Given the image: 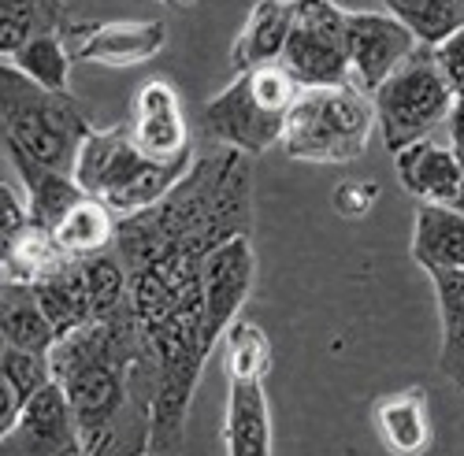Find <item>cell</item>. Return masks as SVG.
Segmentation results:
<instances>
[{
  "mask_svg": "<svg viewBox=\"0 0 464 456\" xmlns=\"http://www.w3.org/2000/svg\"><path fill=\"white\" fill-rule=\"evenodd\" d=\"M253 231V167L235 148L198 157L171 194L120 219L115 252L130 275V304L160 364L152 456H175L212 346L205 337V260Z\"/></svg>",
  "mask_w": 464,
  "mask_h": 456,
  "instance_id": "6da1fadb",
  "label": "cell"
},
{
  "mask_svg": "<svg viewBox=\"0 0 464 456\" xmlns=\"http://www.w3.org/2000/svg\"><path fill=\"white\" fill-rule=\"evenodd\" d=\"M435 56H439V67L446 74V82L457 97H464V30H457L453 37H446L442 45H435Z\"/></svg>",
  "mask_w": 464,
  "mask_h": 456,
  "instance_id": "d6a6232c",
  "label": "cell"
},
{
  "mask_svg": "<svg viewBox=\"0 0 464 456\" xmlns=\"http://www.w3.org/2000/svg\"><path fill=\"white\" fill-rule=\"evenodd\" d=\"M0 456H82L79 420L56 378L26 401L19 420L0 431Z\"/></svg>",
  "mask_w": 464,
  "mask_h": 456,
  "instance_id": "30bf717a",
  "label": "cell"
},
{
  "mask_svg": "<svg viewBox=\"0 0 464 456\" xmlns=\"http://www.w3.org/2000/svg\"><path fill=\"white\" fill-rule=\"evenodd\" d=\"M67 45L74 63L134 67L160 56L168 45V26L160 19H111V23H71Z\"/></svg>",
  "mask_w": 464,
  "mask_h": 456,
  "instance_id": "7c38bea8",
  "label": "cell"
},
{
  "mask_svg": "<svg viewBox=\"0 0 464 456\" xmlns=\"http://www.w3.org/2000/svg\"><path fill=\"white\" fill-rule=\"evenodd\" d=\"M412 260L423 271H464V212L420 204L412 219Z\"/></svg>",
  "mask_w": 464,
  "mask_h": 456,
  "instance_id": "ac0fdd59",
  "label": "cell"
},
{
  "mask_svg": "<svg viewBox=\"0 0 464 456\" xmlns=\"http://www.w3.org/2000/svg\"><path fill=\"white\" fill-rule=\"evenodd\" d=\"M86 263V286H90V300H93V319L115 316L120 309L130 304V275L123 256L108 249L101 256L82 260Z\"/></svg>",
  "mask_w": 464,
  "mask_h": 456,
  "instance_id": "f546056e",
  "label": "cell"
},
{
  "mask_svg": "<svg viewBox=\"0 0 464 456\" xmlns=\"http://www.w3.org/2000/svg\"><path fill=\"white\" fill-rule=\"evenodd\" d=\"M0 337H5V346L26 349V353L56 349V341H60L56 327L49 323L34 286L0 279Z\"/></svg>",
  "mask_w": 464,
  "mask_h": 456,
  "instance_id": "ffe728a7",
  "label": "cell"
},
{
  "mask_svg": "<svg viewBox=\"0 0 464 456\" xmlns=\"http://www.w3.org/2000/svg\"><path fill=\"white\" fill-rule=\"evenodd\" d=\"M394 171L420 204H453L457 208L460 185H464V160L453 152V145H439L431 138H423L398 152Z\"/></svg>",
  "mask_w": 464,
  "mask_h": 456,
  "instance_id": "5bb4252c",
  "label": "cell"
},
{
  "mask_svg": "<svg viewBox=\"0 0 464 456\" xmlns=\"http://www.w3.org/2000/svg\"><path fill=\"white\" fill-rule=\"evenodd\" d=\"M160 5H168V8H189V5H198V0H160Z\"/></svg>",
  "mask_w": 464,
  "mask_h": 456,
  "instance_id": "e575fe53",
  "label": "cell"
},
{
  "mask_svg": "<svg viewBox=\"0 0 464 456\" xmlns=\"http://www.w3.org/2000/svg\"><path fill=\"white\" fill-rule=\"evenodd\" d=\"M450 145H453L457 157L464 160V97H457L453 116H450Z\"/></svg>",
  "mask_w": 464,
  "mask_h": 456,
  "instance_id": "836d02e7",
  "label": "cell"
},
{
  "mask_svg": "<svg viewBox=\"0 0 464 456\" xmlns=\"http://www.w3.org/2000/svg\"><path fill=\"white\" fill-rule=\"evenodd\" d=\"M345 15L334 0H294V23L286 37L283 67L301 90H324L350 82L345 52Z\"/></svg>",
  "mask_w": 464,
  "mask_h": 456,
  "instance_id": "ba28073f",
  "label": "cell"
},
{
  "mask_svg": "<svg viewBox=\"0 0 464 456\" xmlns=\"http://www.w3.org/2000/svg\"><path fill=\"white\" fill-rule=\"evenodd\" d=\"M331 201H334V212H338V215L361 219V215H368L372 204L379 201V182H372V178H368V182H364V178H345V182L334 185Z\"/></svg>",
  "mask_w": 464,
  "mask_h": 456,
  "instance_id": "4dcf8cb0",
  "label": "cell"
},
{
  "mask_svg": "<svg viewBox=\"0 0 464 456\" xmlns=\"http://www.w3.org/2000/svg\"><path fill=\"white\" fill-rule=\"evenodd\" d=\"M439 304V371L464 390V271H431Z\"/></svg>",
  "mask_w": 464,
  "mask_h": 456,
  "instance_id": "7402d4cb",
  "label": "cell"
},
{
  "mask_svg": "<svg viewBox=\"0 0 464 456\" xmlns=\"http://www.w3.org/2000/svg\"><path fill=\"white\" fill-rule=\"evenodd\" d=\"M8 67L23 71L30 82L45 86L53 93H71V45H67V33H42L26 42L23 49H15L12 56H5Z\"/></svg>",
  "mask_w": 464,
  "mask_h": 456,
  "instance_id": "4316f807",
  "label": "cell"
},
{
  "mask_svg": "<svg viewBox=\"0 0 464 456\" xmlns=\"http://www.w3.org/2000/svg\"><path fill=\"white\" fill-rule=\"evenodd\" d=\"M67 0H0V56H12L42 33H67Z\"/></svg>",
  "mask_w": 464,
  "mask_h": 456,
  "instance_id": "cb8c5ba5",
  "label": "cell"
},
{
  "mask_svg": "<svg viewBox=\"0 0 464 456\" xmlns=\"http://www.w3.org/2000/svg\"><path fill=\"white\" fill-rule=\"evenodd\" d=\"M420 49L416 33L391 12H350L345 15V52L350 82L375 93L391 74Z\"/></svg>",
  "mask_w": 464,
  "mask_h": 456,
  "instance_id": "9c48e42d",
  "label": "cell"
},
{
  "mask_svg": "<svg viewBox=\"0 0 464 456\" xmlns=\"http://www.w3.org/2000/svg\"><path fill=\"white\" fill-rule=\"evenodd\" d=\"M34 290H37V300H42L49 323L56 327V337H67L79 327L93 323V300H90L82 260L67 256L60 268H53L42 282H34Z\"/></svg>",
  "mask_w": 464,
  "mask_h": 456,
  "instance_id": "44dd1931",
  "label": "cell"
},
{
  "mask_svg": "<svg viewBox=\"0 0 464 456\" xmlns=\"http://www.w3.org/2000/svg\"><path fill=\"white\" fill-rule=\"evenodd\" d=\"M5 157H8L12 171L23 182V194H26V204H30V219L37 226H49V231H56V226L63 223V215L79 201H86L82 185L74 182V175L37 164L34 157H26V152L15 148V145H5Z\"/></svg>",
  "mask_w": 464,
  "mask_h": 456,
  "instance_id": "e0dca14e",
  "label": "cell"
},
{
  "mask_svg": "<svg viewBox=\"0 0 464 456\" xmlns=\"http://www.w3.org/2000/svg\"><path fill=\"white\" fill-rule=\"evenodd\" d=\"M223 445L227 456H272V404L264 383L227 378V412H223Z\"/></svg>",
  "mask_w": 464,
  "mask_h": 456,
  "instance_id": "2e32d148",
  "label": "cell"
},
{
  "mask_svg": "<svg viewBox=\"0 0 464 456\" xmlns=\"http://www.w3.org/2000/svg\"><path fill=\"white\" fill-rule=\"evenodd\" d=\"M134 141L141 152L157 160H175L193 152L189 145V127L182 116V100L168 79H145L141 90L134 93Z\"/></svg>",
  "mask_w": 464,
  "mask_h": 456,
  "instance_id": "4fadbf2b",
  "label": "cell"
},
{
  "mask_svg": "<svg viewBox=\"0 0 464 456\" xmlns=\"http://www.w3.org/2000/svg\"><path fill=\"white\" fill-rule=\"evenodd\" d=\"M256 286V252L249 234H238L208 252L205 260V337L216 349L230 323L242 319V309Z\"/></svg>",
  "mask_w": 464,
  "mask_h": 456,
  "instance_id": "8fae6325",
  "label": "cell"
},
{
  "mask_svg": "<svg viewBox=\"0 0 464 456\" xmlns=\"http://www.w3.org/2000/svg\"><path fill=\"white\" fill-rule=\"evenodd\" d=\"M193 152L175 160H157L138 148L130 119L108 130H93L74 160V182L86 197L104 201L120 219L138 215L152 204H160L171 189L189 175Z\"/></svg>",
  "mask_w": 464,
  "mask_h": 456,
  "instance_id": "3957f363",
  "label": "cell"
},
{
  "mask_svg": "<svg viewBox=\"0 0 464 456\" xmlns=\"http://www.w3.org/2000/svg\"><path fill=\"white\" fill-rule=\"evenodd\" d=\"M372 423L391 456H423L435 442L431 401L420 386L379 397L372 408Z\"/></svg>",
  "mask_w": 464,
  "mask_h": 456,
  "instance_id": "9a60e30c",
  "label": "cell"
},
{
  "mask_svg": "<svg viewBox=\"0 0 464 456\" xmlns=\"http://www.w3.org/2000/svg\"><path fill=\"white\" fill-rule=\"evenodd\" d=\"M382 5L416 33L420 45L435 49L457 30H464V0H382Z\"/></svg>",
  "mask_w": 464,
  "mask_h": 456,
  "instance_id": "f1b7e54d",
  "label": "cell"
},
{
  "mask_svg": "<svg viewBox=\"0 0 464 456\" xmlns=\"http://www.w3.org/2000/svg\"><path fill=\"white\" fill-rule=\"evenodd\" d=\"M457 208H460V212H464V185H460V201H457Z\"/></svg>",
  "mask_w": 464,
  "mask_h": 456,
  "instance_id": "d590c367",
  "label": "cell"
},
{
  "mask_svg": "<svg viewBox=\"0 0 464 456\" xmlns=\"http://www.w3.org/2000/svg\"><path fill=\"white\" fill-rule=\"evenodd\" d=\"M67 260V252L60 249L56 234L49 226H23V231L8 242H0V271H5V282H42L53 268Z\"/></svg>",
  "mask_w": 464,
  "mask_h": 456,
  "instance_id": "484cf974",
  "label": "cell"
},
{
  "mask_svg": "<svg viewBox=\"0 0 464 456\" xmlns=\"http://www.w3.org/2000/svg\"><path fill=\"white\" fill-rule=\"evenodd\" d=\"M294 23V0H256L242 33L230 45V63L235 71H253L279 63L286 52V37Z\"/></svg>",
  "mask_w": 464,
  "mask_h": 456,
  "instance_id": "d6986e66",
  "label": "cell"
},
{
  "mask_svg": "<svg viewBox=\"0 0 464 456\" xmlns=\"http://www.w3.org/2000/svg\"><path fill=\"white\" fill-rule=\"evenodd\" d=\"M223 364H227V378L264 383L276 367V346L267 330L253 319H235L223 334Z\"/></svg>",
  "mask_w": 464,
  "mask_h": 456,
  "instance_id": "83f0119b",
  "label": "cell"
},
{
  "mask_svg": "<svg viewBox=\"0 0 464 456\" xmlns=\"http://www.w3.org/2000/svg\"><path fill=\"white\" fill-rule=\"evenodd\" d=\"M301 86L283 63L238 71L235 82L212 100H205V134L219 148H235L242 157H260L272 145H283L290 108Z\"/></svg>",
  "mask_w": 464,
  "mask_h": 456,
  "instance_id": "5b68a950",
  "label": "cell"
},
{
  "mask_svg": "<svg viewBox=\"0 0 464 456\" xmlns=\"http://www.w3.org/2000/svg\"><path fill=\"white\" fill-rule=\"evenodd\" d=\"M30 204H26V194L23 189H15L8 178L0 182V242L15 238L23 226H30Z\"/></svg>",
  "mask_w": 464,
  "mask_h": 456,
  "instance_id": "1f68e13d",
  "label": "cell"
},
{
  "mask_svg": "<svg viewBox=\"0 0 464 456\" xmlns=\"http://www.w3.org/2000/svg\"><path fill=\"white\" fill-rule=\"evenodd\" d=\"M379 127L375 100L353 82L301 90L290 108L283 148L297 164H353Z\"/></svg>",
  "mask_w": 464,
  "mask_h": 456,
  "instance_id": "8992f818",
  "label": "cell"
},
{
  "mask_svg": "<svg viewBox=\"0 0 464 456\" xmlns=\"http://www.w3.org/2000/svg\"><path fill=\"white\" fill-rule=\"evenodd\" d=\"M53 383V353H26L5 346L0 356V431H8L30 397Z\"/></svg>",
  "mask_w": 464,
  "mask_h": 456,
  "instance_id": "603a6c76",
  "label": "cell"
},
{
  "mask_svg": "<svg viewBox=\"0 0 464 456\" xmlns=\"http://www.w3.org/2000/svg\"><path fill=\"white\" fill-rule=\"evenodd\" d=\"M53 378L79 420L82 456H152L160 364L134 304L60 337Z\"/></svg>",
  "mask_w": 464,
  "mask_h": 456,
  "instance_id": "7a4b0ae2",
  "label": "cell"
},
{
  "mask_svg": "<svg viewBox=\"0 0 464 456\" xmlns=\"http://www.w3.org/2000/svg\"><path fill=\"white\" fill-rule=\"evenodd\" d=\"M0 123H5V145H15L37 164L67 175H74L79 148L93 134L86 108L71 93L37 86L8 63L0 67Z\"/></svg>",
  "mask_w": 464,
  "mask_h": 456,
  "instance_id": "277c9868",
  "label": "cell"
},
{
  "mask_svg": "<svg viewBox=\"0 0 464 456\" xmlns=\"http://www.w3.org/2000/svg\"><path fill=\"white\" fill-rule=\"evenodd\" d=\"M56 242L60 249L71 256V260H90V256H101L108 249H115V234H120V215H115L104 201L97 197H86L79 201L63 223L56 226Z\"/></svg>",
  "mask_w": 464,
  "mask_h": 456,
  "instance_id": "d4e9b609",
  "label": "cell"
},
{
  "mask_svg": "<svg viewBox=\"0 0 464 456\" xmlns=\"http://www.w3.org/2000/svg\"><path fill=\"white\" fill-rule=\"evenodd\" d=\"M375 116H379V134L391 157L401 148L431 138L435 127L450 123L457 93L450 90L446 74L439 67V56L431 45H420L391 79H386L375 93Z\"/></svg>",
  "mask_w": 464,
  "mask_h": 456,
  "instance_id": "52a82bcc",
  "label": "cell"
}]
</instances>
